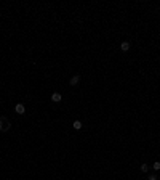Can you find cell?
<instances>
[{
    "label": "cell",
    "instance_id": "6",
    "mask_svg": "<svg viewBox=\"0 0 160 180\" xmlns=\"http://www.w3.org/2000/svg\"><path fill=\"white\" fill-rule=\"evenodd\" d=\"M72 126H74L75 130H80V129H82V122H80V121H74V124H72Z\"/></svg>",
    "mask_w": 160,
    "mask_h": 180
},
{
    "label": "cell",
    "instance_id": "4",
    "mask_svg": "<svg viewBox=\"0 0 160 180\" xmlns=\"http://www.w3.org/2000/svg\"><path fill=\"white\" fill-rule=\"evenodd\" d=\"M80 82V76H72V77H70V85H77Z\"/></svg>",
    "mask_w": 160,
    "mask_h": 180
},
{
    "label": "cell",
    "instance_id": "3",
    "mask_svg": "<svg viewBox=\"0 0 160 180\" xmlns=\"http://www.w3.org/2000/svg\"><path fill=\"white\" fill-rule=\"evenodd\" d=\"M61 98H63V96H61V93H58V92H54L53 95H51V101H54V103H59Z\"/></svg>",
    "mask_w": 160,
    "mask_h": 180
},
{
    "label": "cell",
    "instance_id": "7",
    "mask_svg": "<svg viewBox=\"0 0 160 180\" xmlns=\"http://www.w3.org/2000/svg\"><path fill=\"white\" fill-rule=\"evenodd\" d=\"M139 169H141V172H147V170H149V166L144 162V164H141V167H139Z\"/></svg>",
    "mask_w": 160,
    "mask_h": 180
},
{
    "label": "cell",
    "instance_id": "5",
    "mask_svg": "<svg viewBox=\"0 0 160 180\" xmlns=\"http://www.w3.org/2000/svg\"><path fill=\"white\" fill-rule=\"evenodd\" d=\"M120 50H122V52H128V50H130V42H122Z\"/></svg>",
    "mask_w": 160,
    "mask_h": 180
},
{
    "label": "cell",
    "instance_id": "8",
    "mask_svg": "<svg viewBox=\"0 0 160 180\" xmlns=\"http://www.w3.org/2000/svg\"><path fill=\"white\" fill-rule=\"evenodd\" d=\"M152 169H154V170H160V162H159V161H155V162H154Z\"/></svg>",
    "mask_w": 160,
    "mask_h": 180
},
{
    "label": "cell",
    "instance_id": "1",
    "mask_svg": "<svg viewBox=\"0 0 160 180\" xmlns=\"http://www.w3.org/2000/svg\"><path fill=\"white\" fill-rule=\"evenodd\" d=\"M10 127H11L10 121H8L5 116H0V130H2V132H8Z\"/></svg>",
    "mask_w": 160,
    "mask_h": 180
},
{
    "label": "cell",
    "instance_id": "9",
    "mask_svg": "<svg viewBox=\"0 0 160 180\" xmlns=\"http://www.w3.org/2000/svg\"><path fill=\"white\" fill-rule=\"evenodd\" d=\"M149 180H157V177L155 175H149Z\"/></svg>",
    "mask_w": 160,
    "mask_h": 180
},
{
    "label": "cell",
    "instance_id": "2",
    "mask_svg": "<svg viewBox=\"0 0 160 180\" xmlns=\"http://www.w3.org/2000/svg\"><path fill=\"white\" fill-rule=\"evenodd\" d=\"M15 111L18 113V114H24V111H26V108H24V105H22V103H16V106H15Z\"/></svg>",
    "mask_w": 160,
    "mask_h": 180
}]
</instances>
